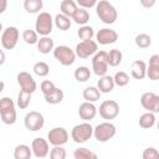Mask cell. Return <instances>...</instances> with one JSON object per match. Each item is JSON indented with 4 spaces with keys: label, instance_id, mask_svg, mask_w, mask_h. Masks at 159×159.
Instances as JSON below:
<instances>
[{
    "label": "cell",
    "instance_id": "1",
    "mask_svg": "<svg viewBox=\"0 0 159 159\" xmlns=\"http://www.w3.org/2000/svg\"><path fill=\"white\" fill-rule=\"evenodd\" d=\"M96 12H97V16L99 17V20L107 25L114 24L118 17V12H117L116 7L108 0H98V2L96 5Z\"/></svg>",
    "mask_w": 159,
    "mask_h": 159
},
{
    "label": "cell",
    "instance_id": "2",
    "mask_svg": "<svg viewBox=\"0 0 159 159\" xmlns=\"http://www.w3.org/2000/svg\"><path fill=\"white\" fill-rule=\"evenodd\" d=\"M0 117L4 124H14L16 122L15 102L10 97H2L0 99Z\"/></svg>",
    "mask_w": 159,
    "mask_h": 159
},
{
    "label": "cell",
    "instance_id": "3",
    "mask_svg": "<svg viewBox=\"0 0 159 159\" xmlns=\"http://www.w3.org/2000/svg\"><path fill=\"white\" fill-rule=\"evenodd\" d=\"M93 130H94V128L88 122L84 120L83 123H80V124H77V125H75L72 128L71 138L77 144L86 143L87 140H89L93 137Z\"/></svg>",
    "mask_w": 159,
    "mask_h": 159
},
{
    "label": "cell",
    "instance_id": "4",
    "mask_svg": "<svg viewBox=\"0 0 159 159\" xmlns=\"http://www.w3.org/2000/svg\"><path fill=\"white\" fill-rule=\"evenodd\" d=\"M117 133V128L113 123H111V120L99 123L94 127L93 130V137L97 142L99 143H106L109 139H112Z\"/></svg>",
    "mask_w": 159,
    "mask_h": 159
},
{
    "label": "cell",
    "instance_id": "5",
    "mask_svg": "<svg viewBox=\"0 0 159 159\" xmlns=\"http://www.w3.org/2000/svg\"><path fill=\"white\" fill-rule=\"evenodd\" d=\"M53 25H55V22H53V17L51 16V14L46 12V11H42L36 17L35 30L41 36H48L52 32Z\"/></svg>",
    "mask_w": 159,
    "mask_h": 159
},
{
    "label": "cell",
    "instance_id": "6",
    "mask_svg": "<svg viewBox=\"0 0 159 159\" xmlns=\"http://www.w3.org/2000/svg\"><path fill=\"white\" fill-rule=\"evenodd\" d=\"M53 57L62 65V66H71L76 61V51L72 50L70 46L66 45H60L53 48Z\"/></svg>",
    "mask_w": 159,
    "mask_h": 159
},
{
    "label": "cell",
    "instance_id": "7",
    "mask_svg": "<svg viewBox=\"0 0 159 159\" xmlns=\"http://www.w3.org/2000/svg\"><path fill=\"white\" fill-rule=\"evenodd\" d=\"M109 63H108V56L106 51H98L92 56V70L93 73L98 77L107 75Z\"/></svg>",
    "mask_w": 159,
    "mask_h": 159
},
{
    "label": "cell",
    "instance_id": "8",
    "mask_svg": "<svg viewBox=\"0 0 159 159\" xmlns=\"http://www.w3.org/2000/svg\"><path fill=\"white\" fill-rule=\"evenodd\" d=\"M20 37V32L17 30V27L15 26H7L4 29L2 34H1V46L4 50H12L19 41Z\"/></svg>",
    "mask_w": 159,
    "mask_h": 159
},
{
    "label": "cell",
    "instance_id": "9",
    "mask_svg": "<svg viewBox=\"0 0 159 159\" xmlns=\"http://www.w3.org/2000/svg\"><path fill=\"white\" fill-rule=\"evenodd\" d=\"M99 116L106 120H112L119 114V104L113 99H106L99 104Z\"/></svg>",
    "mask_w": 159,
    "mask_h": 159
},
{
    "label": "cell",
    "instance_id": "10",
    "mask_svg": "<svg viewBox=\"0 0 159 159\" xmlns=\"http://www.w3.org/2000/svg\"><path fill=\"white\" fill-rule=\"evenodd\" d=\"M24 124H25L26 129H29L31 132H37L43 128L45 118L40 112L31 111V112L26 113V116L24 118Z\"/></svg>",
    "mask_w": 159,
    "mask_h": 159
},
{
    "label": "cell",
    "instance_id": "11",
    "mask_svg": "<svg viewBox=\"0 0 159 159\" xmlns=\"http://www.w3.org/2000/svg\"><path fill=\"white\" fill-rule=\"evenodd\" d=\"M76 55L80 58H88L93 56L94 53L98 52V42L93 40H87V41H81L76 45Z\"/></svg>",
    "mask_w": 159,
    "mask_h": 159
},
{
    "label": "cell",
    "instance_id": "12",
    "mask_svg": "<svg viewBox=\"0 0 159 159\" xmlns=\"http://www.w3.org/2000/svg\"><path fill=\"white\" fill-rule=\"evenodd\" d=\"M68 132L63 127H55L47 133V140L51 145H63L68 142Z\"/></svg>",
    "mask_w": 159,
    "mask_h": 159
},
{
    "label": "cell",
    "instance_id": "13",
    "mask_svg": "<svg viewBox=\"0 0 159 159\" xmlns=\"http://www.w3.org/2000/svg\"><path fill=\"white\" fill-rule=\"evenodd\" d=\"M140 104L148 112L159 113V96L153 92L143 93L140 97Z\"/></svg>",
    "mask_w": 159,
    "mask_h": 159
},
{
    "label": "cell",
    "instance_id": "14",
    "mask_svg": "<svg viewBox=\"0 0 159 159\" xmlns=\"http://www.w3.org/2000/svg\"><path fill=\"white\" fill-rule=\"evenodd\" d=\"M31 149H32V154L36 158H40V159L46 158L50 154V142L41 137L35 138L31 143Z\"/></svg>",
    "mask_w": 159,
    "mask_h": 159
},
{
    "label": "cell",
    "instance_id": "15",
    "mask_svg": "<svg viewBox=\"0 0 159 159\" xmlns=\"http://www.w3.org/2000/svg\"><path fill=\"white\" fill-rule=\"evenodd\" d=\"M96 40L99 45H112L114 42H117L118 40V34L116 30L113 29H108V27H103L101 30H98V32L96 34Z\"/></svg>",
    "mask_w": 159,
    "mask_h": 159
},
{
    "label": "cell",
    "instance_id": "16",
    "mask_svg": "<svg viewBox=\"0 0 159 159\" xmlns=\"http://www.w3.org/2000/svg\"><path fill=\"white\" fill-rule=\"evenodd\" d=\"M16 78H17V83H19L21 89H24L26 92H30V93H34L36 91V88H37L36 81L34 80V77L29 72H26V71L19 72Z\"/></svg>",
    "mask_w": 159,
    "mask_h": 159
},
{
    "label": "cell",
    "instance_id": "17",
    "mask_svg": "<svg viewBox=\"0 0 159 159\" xmlns=\"http://www.w3.org/2000/svg\"><path fill=\"white\" fill-rule=\"evenodd\" d=\"M97 114V108L96 106L93 104V102H83L80 104V108H78V116L81 119L86 120V122H89L92 120Z\"/></svg>",
    "mask_w": 159,
    "mask_h": 159
},
{
    "label": "cell",
    "instance_id": "18",
    "mask_svg": "<svg viewBox=\"0 0 159 159\" xmlns=\"http://www.w3.org/2000/svg\"><path fill=\"white\" fill-rule=\"evenodd\" d=\"M147 77L152 81L159 80V55H152L147 66Z\"/></svg>",
    "mask_w": 159,
    "mask_h": 159
},
{
    "label": "cell",
    "instance_id": "19",
    "mask_svg": "<svg viewBox=\"0 0 159 159\" xmlns=\"http://www.w3.org/2000/svg\"><path fill=\"white\" fill-rule=\"evenodd\" d=\"M132 77L135 80H143L147 77V63L142 60H135L130 65Z\"/></svg>",
    "mask_w": 159,
    "mask_h": 159
},
{
    "label": "cell",
    "instance_id": "20",
    "mask_svg": "<svg viewBox=\"0 0 159 159\" xmlns=\"http://www.w3.org/2000/svg\"><path fill=\"white\" fill-rule=\"evenodd\" d=\"M114 86H116L114 78L112 76H108V75L101 76L99 80L97 81V87L101 91V93H111L113 91Z\"/></svg>",
    "mask_w": 159,
    "mask_h": 159
},
{
    "label": "cell",
    "instance_id": "21",
    "mask_svg": "<svg viewBox=\"0 0 159 159\" xmlns=\"http://www.w3.org/2000/svg\"><path fill=\"white\" fill-rule=\"evenodd\" d=\"M36 45H37L39 52L42 53V55H47V53H50L51 51H53V48H55L53 40H52L50 36H41V37L39 39V42H37Z\"/></svg>",
    "mask_w": 159,
    "mask_h": 159
},
{
    "label": "cell",
    "instance_id": "22",
    "mask_svg": "<svg viewBox=\"0 0 159 159\" xmlns=\"http://www.w3.org/2000/svg\"><path fill=\"white\" fill-rule=\"evenodd\" d=\"M53 22H55V26L58 30H61V31H67L71 27V25H72L71 17L67 16V15H65V14H62V12L57 14L53 17Z\"/></svg>",
    "mask_w": 159,
    "mask_h": 159
},
{
    "label": "cell",
    "instance_id": "23",
    "mask_svg": "<svg viewBox=\"0 0 159 159\" xmlns=\"http://www.w3.org/2000/svg\"><path fill=\"white\" fill-rule=\"evenodd\" d=\"M77 9H78V5H77V2L75 0H62L61 4H60L61 12L65 14V15H67V16H70L71 19L76 14Z\"/></svg>",
    "mask_w": 159,
    "mask_h": 159
},
{
    "label": "cell",
    "instance_id": "24",
    "mask_svg": "<svg viewBox=\"0 0 159 159\" xmlns=\"http://www.w3.org/2000/svg\"><path fill=\"white\" fill-rule=\"evenodd\" d=\"M83 99L87 101V102H97L99 98H101V91L98 89V87H93V86H89V87H86L83 89Z\"/></svg>",
    "mask_w": 159,
    "mask_h": 159
},
{
    "label": "cell",
    "instance_id": "25",
    "mask_svg": "<svg viewBox=\"0 0 159 159\" xmlns=\"http://www.w3.org/2000/svg\"><path fill=\"white\" fill-rule=\"evenodd\" d=\"M157 122V118H155V113L153 112H145L143 113L140 117H139V125L143 128V129H149L152 128Z\"/></svg>",
    "mask_w": 159,
    "mask_h": 159
},
{
    "label": "cell",
    "instance_id": "26",
    "mask_svg": "<svg viewBox=\"0 0 159 159\" xmlns=\"http://www.w3.org/2000/svg\"><path fill=\"white\" fill-rule=\"evenodd\" d=\"M43 7L42 0H24V9L29 14H40Z\"/></svg>",
    "mask_w": 159,
    "mask_h": 159
},
{
    "label": "cell",
    "instance_id": "27",
    "mask_svg": "<svg viewBox=\"0 0 159 159\" xmlns=\"http://www.w3.org/2000/svg\"><path fill=\"white\" fill-rule=\"evenodd\" d=\"M72 20L77 25H81V26L87 25V22L89 21V12H88V10L84 9V7H78L76 14L72 16Z\"/></svg>",
    "mask_w": 159,
    "mask_h": 159
},
{
    "label": "cell",
    "instance_id": "28",
    "mask_svg": "<svg viewBox=\"0 0 159 159\" xmlns=\"http://www.w3.org/2000/svg\"><path fill=\"white\" fill-rule=\"evenodd\" d=\"M43 97H45V101H46L47 103H50V104H58V103H61V102L63 101L65 94H63V91H62L61 88L56 87L51 93L45 94Z\"/></svg>",
    "mask_w": 159,
    "mask_h": 159
},
{
    "label": "cell",
    "instance_id": "29",
    "mask_svg": "<svg viewBox=\"0 0 159 159\" xmlns=\"http://www.w3.org/2000/svg\"><path fill=\"white\" fill-rule=\"evenodd\" d=\"M32 155V149L26 144H19L14 150L15 159H30Z\"/></svg>",
    "mask_w": 159,
    "mask_h": 159
},
{
    "label": "cell",
    "instance_id": "30",
    "mask_svg": "<svg viewBox=\"0 0 159 159\" xmlns=\"http://www.w3.org/2000/svg\"><path fill=\"white\" fill-rule=\"evenodd\" d=\"M31 94L30 92H26L24 89H20L19 94H17V99H16V106L20 108V109H26L29 106H30V102H31Z\"/></svg>",
    "mask_w": 159,
    "mask_h": 159
},
{
    "label": "cell",
    "instance_id": "31",
    "mask_svg": "<svg viewBox=\"0 0 159 159\" xmlns=\"http://www.w3.org/2000/svg\"><path fill=\"white\" fill-rule=\"evenodd\" d=\"M108 56V63L111 67H117L118 65H120L122 60H123V55L118 48H112L107 52Z\"/></svg>",
    "mask_w": 159,
    "mask_h": 159
},
{
    "label": "cell",
    "instance_id": "32",
    "mask_svg": "<svg viewBox=\"0 0 159 159\" xmlns=\"http://www.w3.org/2000/svg\"><path fill=\"white\" fill-rule=\"evenodd\" d=\"M75 80L78 81V82H87L91 77V70L86 66H80L75 70Z\"/></svg>",
    "mask_w": 159,
    "mask_h": 159
},
{
    "label": "cell",
    "instance_id": "33",
    "mask_svg": "<svg viewBox=\"0 0 159 159\" xmlns=\"http://www.w3.org/2000/svg\"><path fill=\"white\" fill-rule=\"evenodd\" d=\"M73 157L75 159H96L97 158V154L93 153L92 150H89L88 148H77L75 152H73Z\"/></svg>",
    "mask_w": 159,
    "mask_h": 159
},
{
    "label": "cell",
    "instance_id": "34",
    "mask_svg": "<svg viewBox=\"0 0 159 159\" xmlns=\"http://www.w3.org/2000/svg\"><path fill=\"white\" fill-rule=\"evenodd\" d=\"M77 35H78V37H80L82 41H87V40H92V39H93L94 31H93V29H92L91 26L83 25V26H81V27L78 29Z\"/></svg>",
    "mask_w": 159,
    "mask_h": 159
},
{
    "label": "cell",
    "instance_id": "35",
    "mask_svg": "<svg viewBox=\"0 0 159 159\" xmlns=\"http://www.w3.org/2000/svg\"><path fill=\"white\" fill-rule=\"evenodd\" d=\"M32 70H34V73L37 75L39 77H45L50 72V66L43 61H39V62H36L34 65Z\"/></svg>",
    "mask_w": 159,
    "mask_h": 159
},
{
    "label": "cell",
    "instance_id": "36",
    "mask_svg": "<svg viewBox=\"0 0 159 159\" xmlns=\"http://www.w3.org/2000/svg\"><path fill=\"white\" fill-rule=\"evenodd\" d=\"M22 40L27 43V45H35L39 42V34L36 32V30H25L22 32Z\"/></svg>",
    "mask_w": 159,
    "mask_h": 159
},
{
    "label": "cell",
    "instance_id": "37",
    "mask_svg": "<svg viewBox=\"0 0 159 159\" xmlns=\"http://www.w3.org/2000/svg\"><path fill=\"white\" fill-rule=\"evenodd\" d=\"M135 45L139 48H148L152 45V37L148 34H139L135 36Z\"/></svg>",
    "mask_w": 159,
    "mask_h": 159
},
{
    "label": "cell",
    "instance_id": "38",
    "mask_svg": "<svg viewBox=\"0 0 159 159\" xmlns=\"http://www.w3.org/2000/svg\"><path fill=\"white\" fill-rule=\"evenodd\" d=\"M113 78H114L116 86H119V87H124V86H127L129 83V76L125 72H123V71L116 72V75L113 76Z\"/></svg>",
    "mask_w": 159,
    "mask_h": 159
},
{
    "label": "cell",
    "instance_id": "39",
    "mask_svg": "<svg viewBox=\"0 0 159 159\" xmlns=\"http://www.w3.org/2000/svg\"><path fill=\"white\" fill-rule=\"evenodd\" d=\"M66 155V150L62 148V145H53V148L50 150V158L52 159H65Z\"/></svg>",
    "mask_w": 159,
    "mask_h": 159
},
{
    "label": "cell",
    "instance_id": "40",
    "mask_svg": "<svg viewBox=\"0 0 159 159\" xmlns=\"http://www.w3.org/2000/svg\"><path fill=\"white\" fill-rule=\"evenodd\" d=\"M142 157L143 159H159V152L153 147H148L143 150Z\"/></svg>",
    "mask_w": 159,
    "mask_h": 159
},
{
    "label": "cell",
    "instance_id": "41",
    "mask_svg": "<svg viewBox=\"0 0 159 159\" xmlns=\"http://www.w3.org/2000/svg\"><path fill=\"white\" fill-rule=\"evenodd\" d=\"M55 88H56L55 83H53L52 81H48V80L42 81V82H41V84H40V89H41V92L43 93V96H45V94L51 93Z\"/></svg>",
    "mask_w": 159,
    "mask_h": 159
},
{
    "label": "cell",
    "instance_id": "42",
    "mask_svg": "<svg viewBox=\"0 0 159 159\" xmlns=\"http://www.w3.org/2000/svg\"><path fill=\"white\" fill-rule=\"evenodd\" d=\"M77 2V5L80 7H84V9H91V7H96L98 0H75Z\"/></svg>",
    "mask_w": 159,
    "mask_h": 159
},
{
    "label": "cell",
    "instance_id": "43",
    "mask_svg": "<svg viewBox=\"0 0 159 159\" xmlns=\"http://www.w3.org/2000/svg\"><path fill=\"white\" fill-rule=\"evenodd\" d=\"M139 2H140V5H142L143 7L150 9V7H153V6L155 5L157 0H139Z\"/></svg>",
    "mask_w": 159,
    "mask_h": 159
},
{
    "label": "cell",
    "instance_id": "44",
    "mask_svg": "<svg viewBox=\"0 0 159 159\" xmlns=\"http://www.w3.org/2000/svg\"><path fill=\"white\" fill-rule=\"evenodd\" d=\"M6 5H7V0H1V7H0V14H4L6 10Z\"/></svg>",
    "mask_w": 159,
    "mask_h": 159
},
{
    "label": "cell",
    "instance_id": "45",
    "mask_svg": "<svg viewBox=\"0 0 159 159\" xmlns=\"http://www.w3.org/2000/svg\"><path fill=\"white\" fill-rule=\"evenodd\" d=\"M4 62H5V53H4V51H1V60H0V65H4Z\"/></svg>",
    "mask_w": 159,
    "mask_h": 159
},
{
    "label": "cell",
    "instance_id": "46",
    "mask_svg": "<svg viewBox=\"0 0 159 159\" xmlns=\"http://www.w3.org/2000/svg\"><path fill=\"white\" fill-rule=\"evenodd\" d=\"M158 130H159V120H158Z\"/></svg>",
    "mask_w": 159,
    "mask_h": 159
}]
</instances>
